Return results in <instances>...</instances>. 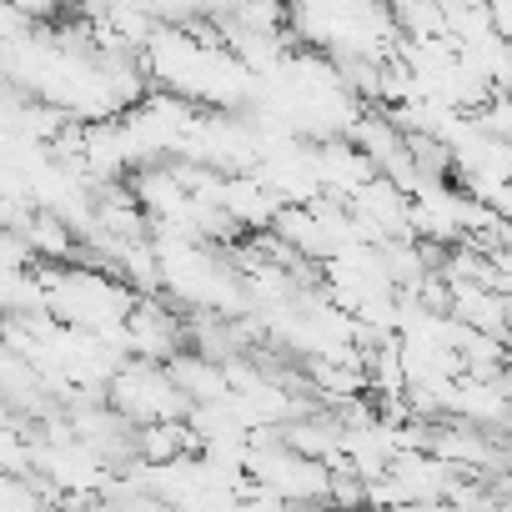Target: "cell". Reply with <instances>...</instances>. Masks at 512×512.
<instances>
[{
  "mask_svg": "<svg viewBox=\"0 0 512 512\" xmlns=\"http://www.w3.org/2000/svg\"><path fill=\"white\" fill-rule=\"evenodd\" d=\"M327 502H332L337 512H357V507H367V482H362L357 472H332Z\"/></svg>",
  "mask_w": 512,
  "mask_h": 512,
  "instance_id": "1",
  "label": "cell"
}]
</instances>
